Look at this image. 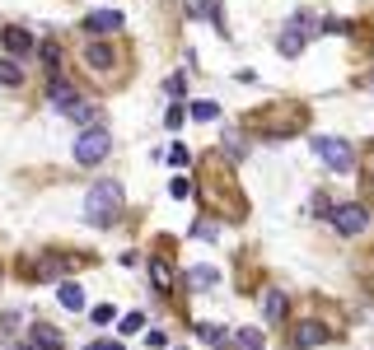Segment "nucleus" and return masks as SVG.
<instances>
[{"mask_svg": "<svg viewBox=\"0 0 374 350\" xmlns=\"http://www.w3.org/2000/svg\"><path fill=\"white\" fill-rule=\"evenodd\" d=\"M169 197L173 201H187V197H192V183H187V178H173V183H169Z\"/></svg>", "mask_w": 374, "mask_h": 350, "instance_id": "22", "label": "nucleus"}, {"mask_svg": "<svg viewBox=\"0 0 374 350\" xmlns=\"http://www.w3.org/2000/svg\"><path fill=\"white\" fill-rule=\"evenodd\" d=\"M216 280H220V275H216V266H197V271L187 275V285H192V289H211Z\"/></svg>", "mask_w": 374, "mask_h": 350, "instance_id": "18", "label": "nucleus"}, {"mask_svg": "<svg viewBox=\"0 0 374 350\" xmlns=\"http://www.w3.org/2000/svg\"><path fill=\"white\" fill-rule=\"evenodd\" d=\"M164 89H169V93H173V98H178V93H183V89H187V79H183V75H173V79H169V84H164Z\"/></svg>", "mask_w": 374, "mask_h": 350, "instance_id": "27", "label": "nucleus"}, {"mask_svg": "<svg viewBox=\"0 0 374 350\" xmlns=\"http://www.w3.org/2000/svg\"><path fill=\"white\" fill-rule=\"evenodd\" d=\"M0 84H5V89H19V84H24V66L5 56V61H0Z\"/></svg>", "mask_w": 374, "mask_h": 350, "instance_id": "17", "label": "nucleus"}, {"mask_svg": "<svg viewBox=\"0 0 374 350\" xmlns=\"http://www.w3.org/2000/svg\"><path fill=\"white\" fill-rule=\"evenodd\" d=\"M89 350H122V346H117V341H94Z\"/></svg>", "mask_w": 374, "mask_h": 350, "instance_id": "28", "label": "nucleus"}, {"mask_svg": "<svg viewBox=\"0 0 374 350\" xmlns=\"http://www.w3.org/2000/svg\"><path fill=\"white\" fill-rule=\"evenodd\" d=\"M187 112H192V117H197V122H216V117H220V107L211 103V98H197V103L187 107Z\"/></svg>", "mask_w": 374, "mask_h": 350, "instance_id": "20", "label": "nucleus"}, {"mask_svg": "<svg viewBox=\"0 0 374 350\" xmlns=\"http://www.w3.org/2000/svg\"><path fill=\"white\" fill-rule=\"evenodd\" d=\"M313 150H318V159H323L327 168H337V173H351V168H356V150H351L346 140H337V136H318Z\"/></svg>", "mask_w": 374, "mask_h": 350, "instance_id": "4", "label": "nucleus"}, {"mask_svg": "<svg viewBox=\"0 0 374 350\" xmlns=\"http://www.w3.org/2000/svg\"><path fill=\"white\" fill-rule=\"evenodd\" d=\"M29 336H33L29 350H61V332H57V327H47V322H38Z\"/></svg>", "mask_w": 374, "mask_h": 350, "instance_id": "10", "label": "nucleus"}, {"mask_svg": "<svg viewBox=\"0 0 374 350\" xmlns=\"http://www.w3.org/2000/svg\"><path fill=\"white\" fill-rule=\"evenodd\" d=\"M327 322H313V318H304V322H295V332H290V346L295 350H318L327 341Z\"/></svg>", "mask_w": 374, "mask_h": 350, "instance_id": "5", "label": "nucleus"}, {"mask_svg": "<svg viewBox=\"0 0 374 350\" xmlns=\"http://www.w3.org/2000/svg\"><path fill=\"white\" fill-rule=\"evenodd\" d=\"M84 61H89L94 70H112V61H117V56H112L108 43H89V47H84Z\"/></svg>", "mask_w": 374, "mask_h": 350, "instance_id": "11", "label": "nucleus"}, {"mask_svg": "<svg viewBox=\"0 0 374 350\" xmlns=\"http://www.w3.org/2000/svg\"><path fill=\"white\" fill-rule=\"evenodd\" d=\"M89 318L98 322V327H108V322H112V304H98V308H89Z\"/></svg>", "mask_w": 374, "mask_h": 350, "instance_id": "23", "label": "nucleus"}, {"mask_svg": "<svg viewBox=\"0 0 374 350\" xmlns=\"http://www.w3.org/2000/svg\"><path fill=\"white\" fill-rule=\"evenodd\" d=\"M197 336H202L206 346H230V332L220 322H197Z\"/></svg>", "mask_w": 374, "mask_h": 350, "instance_id": "16", "label": "nucleus"}, {"mask_svg": "<svg viewBox=\"0 0 374 350\" xmlns=\"http://www.w3.org/2000/svg\"><path fill=\"white\" fill-rule=\"evenodd\" d=\"M47 98H52V107H61V112H70V107L80 103V93L70 89L61 75H52V89H47Z\"/></svg>", "mask_w": 374, "mask_h": 350, "instance_id": "9", "label": "nucleus"}, {"mask_svg": "<svg viewBox=\"0 0 374 350\" xmlns=\"http://www.w3.org/2000/svg\"><path fill=\"white\" fill-rule=\"evenodd\" d=\"M57 299H61V308H70V313H80V308H84V289H80L75 280H66V285L57 289Z\"/></svg>", "mask_w": 374, "mask_h": 350, "instance_id": "15", "label": "nucleus"}, {"mask_svg": "<svg viewBox=\"0 0 374 350\" xmlns=\"http://www.w3.org/2000/svg\"><path fill=\"white\" fill-rule=\"evenodd\" d=\"M84 215H89L94 229H108L117 215H122V187L117 183H94L89 197H84Z\"/></svg>", "mask_w": 374, "mask_h": 350, "instance_id": "1", "label": "nucleus"}, {"mask_svg": "<svg viewBox=\"0 0 374 350\" xmlns=\"http://www.w3.org/2000/svg\"><path fill=\"white\" fill-rule=\"evenodd\" d=\"M150 280H155L159 294H169V289H173V271H169V261H164V257H150Z\"/></svg>", "mask_w": 374, "mask_h": 350, "instance_id": "13", "label": "nucleus"}, {"mask_svg": "<svg viewBox=\"0 0 374 350\" xmlns=\"http://www.w3.org/2000/svg\"><path fill=\"white\" fill-rule=\"evenodd\" d=\"M164 159H169L173 168H187V164H192V154H187V145H169V154H164Z\"/></svg>", "mask_w": 374, "mask_h": 350, "instance_id": "21", "label": "nucleus"}, {"mask_svg": "<svg viewBox=\"0 0 374 350\" xmlns=\"http://www.w3.org/2000/svg\"><path fill=\"white\" fill-rule=\"evenodd\" d=\"M145 346H150V350H164V346H169V336H164V332H150V336H145Z\"/></svg>", "mask_w": 374, "mask_h": 350, "instance_id": "26", "label": "nucleus"}, {"mask_svg": "<svg viewBox=\"0 0 374 350\" xmlns=\"http://www.w3.org/2000/svg\"><path fill=\"white\" fill-rule=\"evenodd\" d=\"M230 346H234V350H267V341H262V332H257V327H244V332L230 336Z\"/></svg>", "mask_w": 374, "mask_h": 350, "instance_id": "12", "label": "nucleus"}, {"mask_svg": "<svg viewBox=\"0 0 374 350\" xmlns=\"http://www.w3.org/2000/svg\"><path fill=\"white\" fill-rule=\"evenodd\" d=\"M262 313H267V322L285 318V294H280V289H267V294H262Z\"/></svg>", "mask_w": 374, "mask_h": 350, "instance_id": "14", "label": "nucleus"}, {"mask_svg": "<svg viewBox=\"0 0 374 350\" xmlns=\"http://www.w3.org/2000/svg\"><path fill=\"white\" fill-rule=\"evenodd\" d=\"M122 29V15L117 10H94V15H84V33H117Z\"/></svg>", "mask_w": 374, "mask_h": 350, "instance_id": "8", "label": "nucleus"}, {"mask_svg": "<svg viewBox=\"0 0 374 350\" xmlns=\"http://www.w3.org/2000/svg\"><path fill=\"white\" fill-rule=\"evenodd\" d=\"M365 178H370V183H374V154H370V164H365Z\"/></svg>", "mask_w": 374, "mask_h": 350, "instance_id": "29", "label": "nucleus"}, {"mask_svg": "<svg viewBox=\"0 0 374 350\" xmlns=\"http://www.w3.org/2000/svg\"><path fill=\"white\" fill-rule=\"evenodd\" d=\"M0 43H5V52H10V56H29L33 47V33L29 29H19V24H10V29H0Z\"/></svg>", "mask_w": 374, "mask_h": 350, "instance_id": "7", "label": "nucleus"}, {"mask_svg": "<svg viewBox=\"0 0 374 350\" xmlns=\"http://www.w3.org/2000/svg\"><path fill=\"white\" fill-rule=\"evenodd\" d=\"M327 220H332V229H337L342 238H356V234H365V225H370V211H365L360 201H342V206L327 211Z\"/></svg>", "mask_w": 374, "mask_h": 350, "instance_id": "2", "label": "nucleus"}, {"mask_svg": "<svg viewBox=\"0 0 374 350\" xmlns=\"http://www.w3.org/2000/svg\"><path fill=\"white\" fill-rule=\"evenodd\" d=\"M66 117H70V122H80V126H94V122H98V107H94V103H75Z\"/></svg>", "mask_w": 374, "mask_h": 350, "instance_id": "19", "label": "nucleus"}, {"mask_svg": "<svg viewBox=\"0 0 374 350\" xmlns=\"http://www.w3.org/2000/svg\"><path fill=\"white\" fill-rule=\"evenodd\" d=\"M140 327H145V318H140V313H126V318H122V332H126V336L140 332Z\"/></svg>", "mask_w": 374, "mask_h": 350, "instance_id": "24", "label": "nucleus"}, {"mask_svg": "<svg viewBox=\"0 0 374 350\" xmlns=\"http://www.w3.org/2000/svg\"><path fill=\"white\" fill-rule=\"evenodd\" d=\"M370 89H374V79H370Z\"/></svg>", "mask_w": 374, "mask_h": 350, "instance_id": "30", "label": "nucleus"}, {"mask_svg": "<svg viewBox=\"0 0 374 350\" xmlns=\"http://www.w3.org/2000/svg\"><path fill=\"white\" fill-rule=\"evenodd\" d=\"M309 43V15H295L290 19V29L280 33V56H299Z\"/></svg>", "mask_w": 374, "mask_h": 350, "instance_id": "6", "label": "nucleus"}, {"mask_svg": "<svg viewBox=\"0 0 374 350\" xmlns=\"http://www.w3.org/2000/svg\"><path fill=\"white\" fill-rule=\"evenodd\" d=\"M108 150H112V136L103 126H89L84 136H75V164H84V168H94Z\"/></svg>", "mask_w": 374, "mask_h": 350, "instance_id": "3", "label": "nucleus"}, {"mask_svg": "<svg viewBox=\"0 0 374 350\" xmlns=\"http://www.w3.org/2000/svg\"><path fill=\"white\" fill-rule=\"evenodd\" d=\"M183 112H187V107H169V117H164V126H169V131H178V126H183Z\"/></svg>", "mask_w": 374, "mask_h": 350, "instance_id": "25", "label": "nucleus"}]
</instances>
